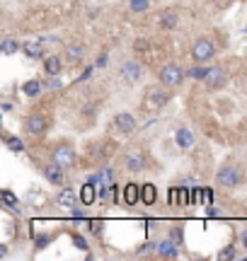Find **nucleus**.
Returning a JSON list of instances; mask_svg holds the SVG:
<instances>
[{"mask_svg": "<svg viewBox=\"0 0 247 261\" xmlns=\"http://www.w3.org/2000/svg\"><path fill=\"white\" fill-rule=\"evenodd\" d=\"M206 87L209 90H221L226 82H228V73H226V68H221V65H213L209 70V75H206Z\"/></svg>", "mask_w": 247, "mask_h": 261, "instance_id": "11", "label": "nucleus"}, {"mask_svg": "<svg viewBox=\"0 0 247 261\" xmlns=\"http://www.w3.org/2000/svg\"><path fill=\"white\" fill-rule=\"evenodd\" d=\"M129 5H131L133 12H146V10L151 7V0H131Z\"/></svg>", "mask_w": 247, "mask_h": 261, "instance_id": "28", "label": "nucleus"}, {"mask_svg": "<svg viewBox=\"0 0 247 261\" xmlns=\"http://www.w3.org/2000/svg\"><path fill=\"white\" fill-rule=\"evenodd\" d=\"M240 240H243V247L247 249V230H243V235H240Z\"/></svg>", "mask_w": 247, "mask_h": 261, "instance_id": "39", "label": "nucleus"}, {"mask_svg": "<svg viewBox=\"0 0 247 261\" xmlns=\"http://www.w3.org/2000/svg\"><path fill=\"white\" fill-rule=\"evenodd\" d=\"M209 70H211V68H204V63H196L194 68L187 70V77H194V80H206Z\"/></svg>", "mask_w": 247, "mask_h": 261, "instance_id": "24", "label": "nucleus"}, {"mask_svg": "<svg viewBox=\"0 0 247 261\" xmlns=\"http://www.w3.org/2000/svg\"><path fill=\"white\" fill-rule=\"evenodd\" d=\"M46 129H49V121H46L44 114L34 112L24 119V130H27L32 138H44V135H46Z\"/></svg>", "mask_w": 247, "mask_h": 261, "instance_id": "4", "label": "nucleus"}, {"mask_svg": "<svg viewBox=\"0 0 247 261\" xmlns=\"http://www.w3.org/2000/svg\"><path fill=\"white\" fill-rule=\"evenodd\" d=\"M104 65H107V54H102V56H99V61L95 63V68H104Z\"/></svg>", "mask_w": 247, "mask_h": 261, "instance_id": "36", "label": "nucleus"}, {"mask_svg": "<svg viewBox=\"0 0 247 261\" xmlns=\"http://www.w3.org/2000/svg\"><path fill=\"white\" fill-rule=\"evenodd\" d=\"M66 167H61L58 162H49V165H41V174H44V179L49 182V184H54V187H63L66 184Z\"/></svg>", "mask_w": 247, "mask_h": 261, "instance_id": "6", "label": "nucleus"}, {"mask_svg": "<svg viewBox=\"0 0 247 261\" xmlns=\"http://www.w3.org/2000/svg\"><path fill=\"white\" fill-rule=\"evenodd\" d=\"M0 51H2L5 56H12V54H17L19 51V44L12 37H5L2 39V44H0Z\"/></svg>", "mask_w": 247, "mask_h": 261, "instance_id": "23", "label": "nucleus"}, {"mask_svg": "<svg viewBox=\"0 0 247 261\" xmlns=\"http://www.w3.org/2000/svg\"><path fill=\"white\" fill-rule=\"evenodd\" d=\"M184 77H187V70H182L177 63H167V65H163L160 68V73H158V80H160V85H165V87H179L182 82H184Z\"/></svg>", "mask_w": 247, "mask_h": 261, "instance_id": "1", "label": "nucleus"}, {"mask_svg": "<svg viewBox=\"0 0 247 261\" xmlns=\"http://www.w3.org/2000/svg\"><path fill=\"white\" fill-rule=\"evenodd\" d=\"M63 56H66L68 63H80V61L85 58V46L78 44V41H73V44L66 46V54H63Z\"/></svg>", "mask_w": 247, "mask_h": 261, "instance_id": "14", "label": "nucleus"}, {"mask_svg": "<svg viewBox=\"0 0 247 261\" xmlns=\"http://www.w3.org/2000/svg\"><path fill=\"white\" fill-rule=\"evenodd\" d=\"M133 49H136V51H146V49H148V41H146V39H138V41L133 44Z\"/></svg>", "mask_w": 247, "mask_h": 261, "instance_id": "35", "label": "nucleus"}, {"mask_svg": "<svg viewBox=\"0 0 247 261\" xmlns=\"http://www.w3.org/2000/svg\"><path fill=\"white\" fill-rule=\"evenodd\" d=\"M146 94H148V104H151V107H155V109L165 107V104L172 99L170 87H165V85H163V87H151Z\"/></svg>", "mask_w": 247, "mask_h": 261, "instance_id": "10", "label": "nucleus"}, {"mask_svg": "<svg viewBox=\"0 0 247 261\" xmlns=\"http://www.w3.org/2000/svg\"><path fill=\"white\" fill-rule=\"evenodd\" d=\"M160 27L163 29H174L177 24H179V15L174 12V10H165V12H160Z\"/></svg>", "mask_w": 247, "mask_h": 261, "instance_id": "18", "label": "nucleus"}, {"mask_svg": "<svg viewBox=\"0 0 247 261\" xmlns=\"http://www.w3.org/2000/svg\"><path fill=\"white\" fill-rule=\"evenodd\" d=\"M56 201H58V205H68V208H76V203H78V191H76V189H71V187H63L61 191H58Z\"/></svg>", "mask_w": 247, "mask_h": 261, "instance_id": "15", "label": "nucleus"}, {"mask_svg": "<svg viewBox=\"0 0 247 261\" xmlns=\"http://www.w3.org/2000/svg\"><path fill=\"white\" fill-rule=\"evenodd\" d=\"M80 201L85 205H90L92 201H95V187H92V182H87L85 187H82V191H80Z\"/></svg>", "mask_w": 247, "mask_h": 261, "instance_id": "25", "label": "nucleus"}, {"mask_svg": "<svg viewBox=\"0 0 247 261\" xmlns=\"http://www.w3.org/2000/svg\"><path fill=\"white\" fill-rule=\"evenodd\" d=\"M0 196H2V203L7 205V208H15V205H17V196H15L10 189H2V191H0Z\"/></svg>", "mask_w": 247, "mask_h": 261, "instance_id": "26", "label": "nucleus"}, {"mask_svg": "<svg viewBox=\"0 0 247 261\" xmlns=\"http://www.w3.org/2000/svg\"><path fill=\"white\" fill-rule=\"evenodd\" d=\"M141 201L146 205H153L158 201V189L153 187V184H143V187H141Z\"/></svg>", "mask_w": 247, "mask_h": 261, "instance_id": "21", "label": "nucleus"}, {"mask_svg": "<svg viewBox=\"0 0 247 261\" xmlns=\"http://www.w3.org/2000/svg\"><path fill=\"white\" fill-rule=\"evenodd\" d=\"M121 77H124V82H129V85H138L141 80H143V65L131 58V61H126L124 65H121Z\"/></svg>", "mask_w": 247, "mask_h": 261, "instance_id": "7", "label": "nucleus"}, {"mask_svg": "<svg viewBox=\"0 0 247 261\" xmlns=\"http://www.w3.org/2000/svg\"><path fill=\"white\" fill-rule=\"evenodd\" d=\"M63 68V61L61 56H46L44 58V73L46 75H58Z\"/></svg>", "mask_w": 247, "mask_h": 261, "instance_id": "19", "label": "nucleus"}, {"mask_svg": "<svg viewBox=\"0 0 247 261\" xmlns=\"http://www.w3.org/2000/svg\"><path fill=\"white\" fill-rule=\"evenodd\" d=\"M51 160L54 162H58L61 167H76V150L71 148L68 143H61V145H56L54 148V152H51Z\"/></svg>", "mask_w": 247, "mask_h": 261, "instance_id": "5", "label": "nucleus"}, {"mask_svg": "<svg viewBox=\"0 0 247 261\" xmlns=\"http://www.w3.org/2000/svg\"><path fill=\"white\" fill-rule=\"evenodd\" d=\"M114 129L116 133H121V135H131L133 130H136V116L131 112H121L114 116Z\"/></svg>", "mask_w": 247, "mask_h": 261, "instance_id": "9", "label": "nucleus"}, {"mask_svg": "<svg viewBox=\"0 0 247 261\" xmlns=\"http://www.w3.org/2000/svg\"><path fill=\"white\" fill-rule=\"evenodd\" d=\"M2 140H5V145H7V150H10V152H15V155L24 152V143L19 140L17 135H10V133H5V135H2Z\"/></svg>", "mask_w": 247, "mask_h": 261, "instance_id": "22", "label": "nucleus"}, {"mask_svg": "<svg viewBox=\"0 0 247 261\" xmlns=\"http://www.w3.org/2000/svg\"><path fill=\"white\" fill-rule=\"evenodd\" d=\"M216 182H218V187L223 189H235L240 187V182H243V172H240L238 165H223L216 172Z\"/></svg>", "mask_w": 247, "mask_h": 261, "instance_id": "3", "label": "nucleus"}, {"mask_svg": "<svg viewBox=\"0 0 247 261\" xmlns=\"http://www.w3.org/2000/svg\"><path fill=\"white\" fill-rule=\"evenodd\" d=\"M41 92H44V82H41L39 77H29V80L22 82V94H27V97H39Z\"/></svg>", "mask_w": 247, "mask_h": 261, "instance_id": "17", "label": "nucleus"}, {"mask_svg": "<svg viewBox=\"0 0 247 261\" xmlns=\"http://www.w3.org/2000/svg\"><path fill=\"white\" fill-rule=\"evenodd\" d=\"M155 254L163 257V259H177V257H179V244L174 242L172 237L158 240V242H155Z\"/></svg>", "mask_w": 247, "mask_h": 261, "instance_id": "8", "label": "nucleus"}, {"mask_svg": "<svg viewBox=\"0 0 247 261\" xmlns=\"http://www.w3.org/2000/svg\"><path fill=\"white\" fill-rule=\"evenodd\" d=\"M218 215H221V210H218V208H213V205H211V208H209V218H218Z\"/></svg>", "mask_w": 247, "mask_h": 261, "instance_id": "37", "label": "nucleus"}, {"mask_svg": "<svg viewBox=\"0 0 247 261\" xmlns=\"http://www.w3.org/2000/svg\"><path fill=\"white\" fill-rule=\"evenodd\" d=\"M174 140H177V145L182 150H189L194 148V143H196V138H194V133L189 129H184V126H179V129L174 130Z\"/></svg>", "mask_w": 247, "mask_h": 261, "instance_id": "13", "label": "nucleus"}, {"mask_svg": "<svg viewBox=\"0 0 247 261\" xmlns=\"http://www.w3.org/2000/svg\"><path fill=\"white\" fill-rule=\"evenodd\" d=\"M238 257V252H235V247L230 244V247H226L223 252H218V259L221 261H228V259H235Z\"/></svg>", "mask_w": 247, "mask_h": 261, "instance_id": "30", "label": "nucleus"}, {"mask_svg": "<svg viewBox=\"0 0 247 261\" xmlns=\"http://www.w3.org/2000/svg\"><path fill=\"white\" fill-rule=\"evenodd\" d=\"M138 201H141V187L138 184H126V189H124V203L136 205Z\"/></svg>", "mask_w": 247, "mask_h": 261, "instance_id": "20", "label": "nucleus"}, {"mask_svg": "<svg viewBox=\"0 0 247 261\" xmlns=\"http://www.w3.org/2000/svg\"><path fill=\"white\" fill-rule=\"evenodd\" d=\"M216 56V46L209 37H199L194 44H191V58L194 63H209Z\"/></svg>", "mask_w": 247, "mask_h": 261, "instance_id": "2", "label": "nucleus"}, {"mask_svg": "<svg viewBox=\"0 0 247 261\" xmlns=\"http://www.w3.org/2000/svg\"><path fill=\"white\" fill-rule=\"evenodd\" d=\"M99 184H114V169L104 167L99 172Z\"/></svg>", "mask_w": 247, "mask_h": 261, "instance_id": "27", "label": "nucleus"}, {"mask_svg": "<svg viewBox=\"0 0 247 261\" xmlns=\"http://www.w3.org/2000/svg\"><path fill=\"white\" fill-rule=\"evenodd\" d=\"M170 237H172V240H174V242H177V244H182V240H184V232H182V225H177V227H172Z\"/></svg>", "mask_w": 247, "mask_h": 261, "instance_id": "32", "label": "nucleus"}, {"mask_svg": "<svg viewBox=\"0 0 247 261\" xmlns=\"http://www.w3.org/2000/svg\"><path fill=\"white\" fill-rule=\"evenodd\" d=\"M7 257V244H0V259Z\"/></svg>", "mask_w": 247, "mask_h": 261, "instance_id": "38", "label": "nucleus"}, {"mask_svg": "<svg viewBox=\"0 0 247 261\" xmlns=\"http://www.w3.org/2000/svg\"><path fill=\"white\" fill-rule=\"evenodd\" d=\"M87 227H90V232H92V235H102V227H104V223H102V220H90V223H87Z\"/></svg>", "mask_w": 247, "mask_h": 261, "instance_id": "33", "label": "nucleus"}, {"mask_svg": "<svg viewBox=\"0 0 247 261\" xmlns=\"http://www.w3.org/2000/svg\"><path fill=\"white\" fill-rule=\"evenodd\" d=\"M124 167H126V172H131V174L143 172V169H146V155H143L141 150H131V152L126 155V160H124Z\"/></svg>", "mask_w": 247, "mask_h": 261, "instance_id": "12", "label": "nucleus"}, {"mask_svg": "<svg viewBox=\"0 0 247 261\" xmlns=\"http://www.w3.org/2000/svg\"><path fill=\"white\" fill-rule=\"evenodd\" d=\"M34 244H37V249H39V252H41V249H46V247L51 244V235H37Z\"/></svg>", "mask_w": 247, "mask_h": 261, "instance_id": "31", "label": "nucleus"}, {"mask_svg": "<svg viewBox=\"0 0 247 261\" xmlns=\"http://www.w3.org/2000/svg\"><path fill=\"white\" fill-rule=\"evenodd\" d=\"M73 244H76L78 249H82V252H87V249H90L87 242H85V237H80V235H73Z\"/></svg>", "mask_w": 247, "mask_h": 261, "instance_id": "34", "label": "nucleus"}, {"mask_svg": "<svg viewBox=\"0 0 247 261\" xmlns=\"http://www.w3.org/2000/svg\"><path fill=\"white\" fill-rule=\"evenodd\" d=\"M22 51H24V56L32 58V61L46 58L44 56V46H41V41H24V44H22Z\"/></svg>", "mask_w": 247, "mask_h": 261, "instance_id": "16", "label": "nucleus"}, {"mask_svg": "<svg viewBox=\"0 0 247 261\" xmlns=\"http://www.w3.org/2000/svg\"><path fill=\"white\" fill-rule=\"evenodd\" d=\"M44 87H49V90H61V77H58V75H46Z\"/></svg>", "mask_w": 247, "mask_h": 261, "instance_id": "29", "label": "nucleus"}]
</instances>
